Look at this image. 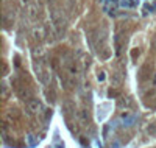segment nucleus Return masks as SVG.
Instances as JSON below:
<instances>
[{
  "label": "nucleus",
  "mask_w": 156,
  "mask_h": 148,
  "mask_svg": "<svg viewBox=\"0 0 156 148\" xmlns=\"http://www.w3.org/2000/svg\"><path fill=\"white\" fill-rule=\"evenodd\" d=\"M27 107H28V111L33 112V114L41 112V109H42L41 101H39L37 98H31V100H28V101H27Z\"/></svg>",
  "instance_id": "nucleus-1"
},
{
  "label": "nucleus",
  "mask_w": 156,
  "mask_h": 148,
  "mask_svg": "<svg viewBox=\"0 0 156 148\" xmlns=\"http://www.w3.org/2000/svg\"><path fill=\"white\" fill-rule=\"evenodd\" d=\"M78 120H80V123L83 126H87L89 123V114L86 109H80V112H78Z\"/></svg>",
  "instance_id": "nucleus-2"
},
{
  "label": "nucleus",
  "mask_w": 156,
  "mask_h": 148,
  "mask_svg": "<svg viewBox=\"0 0 156 148\" xmlns=\"http://www.w3.org/2000/svg\"><path fill=\"white\" fill-rule=\"evenodd\" d=\"M75 109V107H73V104L70 103V101H67V103H64V114H66L67 117L72 114V111Z\"/></svg>",
  "instance_id": "nucleus-3"
},
{
  "label": "nucleus",
  "mask_w": 156,
  "mask_h": 148,
  "mask_svg": "<svg viewBox=\"0 0 156 148\" xmlns=\"http://www.w3.org/2000/svg\"><path fill=\"white\" fill-rule=\"evenodd\" d=\"M111 81H112V84H114V86H119V84L122 83V76H120V73H112Z\"/></svg>",
  "instance_id": "nucleus-4"
},
{
  "label": "nucleus",
  "mask_w": 156,
  "mask_h": 148,
  "mask_svg": "<svg viewBox=\"0 0 156 148\" xmlns=\"http://www.w3.org/2000/svg\"><path fill=\"white\" fill-rule=\"evenodd\" d=\"M119 106H131V100H129V98H126V100H120L119 101Z\"/></svg>",
  "instance_id": "nucleus-5"
},
{
  "label": "nucleus",
  "mask_w": 156,
  "mask_h": 148,
  "mask_svg": "<svg viewBox=\"0 0 156 148\" xmlns=\"http://www.w3.org/2000/svg\"><path fill=\"white\" fill-rule=\"evenodd\" d=\"M6 95H8V87L3 86V97H6Z\"/></svg>",
  "instance_id": "nucleus-6"
},
{
  "label": "nucleus",
  "mask_w": 156,
  "mask_h": 148,
  "mask_svg": "<svg viewBox=\"0 0 156 148\" xmlns=\"http://www.w3.org/2000/svg\"><path fill=\"white\" fill-rule=\"evenodd\" d=\"M153 84L156 86V73H154V78H153Z\"/></svg>",
  "instance_id": "nucleus-7"
}]
</instances>
